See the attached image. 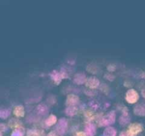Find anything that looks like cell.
I'll return each mask as SVG.
<instances>
[{
    "label": "cell",
    "mask_w": 145,
    "mask_h": 136,
    "mask_svg": "<svg viewBox=\"0 0 145 136\" xmlns=\"http://www.w3.org/2000/svg\"><path fill=\"white\" fill-rule=\"evenodd\" d=\"M116 120V113L114 110H111L108 113L106 116L101 118L99 120V126H107L113 124Z\"/></svg>",
    "instance_id": "1"
},
{
    "label": "cell",
    "mask_w": 145,
    "mask_h": 136,
    "mask_svg": "<svg viewBox=\"0 0 145 136\" xmlns=\"http://www.w3.org/2000/svg\"><path fill=\"white\" fill-rule=\"evenodd\" d=\"M67 128V122L65 118H62L58 120L56 126V131L59 135H63Z\"/></svg>",
    "instance_id": "2"
},
{
    "label": "cell",
    "mask_w": 145,
    "mask_h": 136,
    "mask_svg": "<svg viewBox=\"0 0 145 136\" xmlns=\"http://www.w3.org/2000/svg\"><path fill=\"white\" fill-rule=\"evenodd\" d=\"M126 101L130 103H134L139 99V94L135 89H129L126 93Z\"/></svg>",
    "instance_id": "3"
},
{
    "label": "cell",
    "mask_w": 145,
    "mask_h": 136,
    "mask_svg": "<svg viewBox=\"0 0 145 136\" xmlns=\"http://www.w3.org/2000/svg\"><path fill=\"white\" fill-rule=\"evenodd\" d=\"M142 130V127L139 123H133V124L130 125L128 127V132L133 136L135 135L138 134Z\"/></svg>",
    "instance_id": "4"
},
{
    "label": "cell",
    "mask_w": 145,
    "mask_h": 136,
    "mask_svg": "<svg viewBox=\"0 0 145 136\" xmlns=\"http://www.w3.org/2000/svg\"><path fill=\"white\" fill-rule=\"evenodd\" d=\"M99 84H100V82L97 78L94 77V76H91L86 79V86L89 88H91V89H95V88L98 87Z\"/></svg>",
    "instance_id": "5"
},
{
    "label": "cell",
    "mask_w": 145,
    "mask_h": 136,
    "mask_svg": "<svg viewBox=\"0 0 145 136\" xmlns=\"http://www.w3.org/2000/svg\"><path fill=\"white\" fill-rule=\"evenodd\" d=\"M85 133L87 136H94L96 134V127L93 123H87L85 126Z\"/></svg>",
    "instance_id": "6"
},
{
    "label": "cell",
    "mask_w": 145,
    "mask_h": 136,
    "mask_svg": "<svg viewBox=\"0 0 145 136\" xmlns=\"http://www.w3.org/2000/svg\"><path fill=\"white\" fill-rule=\"evenodd\" d=\"M134 113L137 116H145V104L140 103V104L136 105L134 108Z\"/></svg>",
    "instance_id": "7"
},
{
    "label": "cell",
    "mask_w": 145,
    "mask_h": 136,
    "mask_svg": "<svg viewBox=\"0 0 145 136\" xmlns=\"http://www.w3.org/2000/svg\"><path fill=\"white\" fill-rule=\"evenodd\" d=\"M74 81L77 84H82L86 82V75L84 73H77L74 76Z\"/></svg>",
    "instance_id": "8"
},
{
    "label": "cell",
    "mask_w": 145,
    "mask_h": 136,
    "mask_svg": "<svg viewBox=\"0 0 145 136\" xmlns=\"http://www.w3.org/2000/svg\"><path fill=\"white\" fill-rule=\"evenodd\" d=\"M79 101V99L78 96L75 94H69L67 97L66 103L67 105H70V106H74V105L78 103Z\"/></svg>",
    "instance_id": "9"
},
{
    "label": "cell",
    "mask_w": 145,
    "mask_h": 136,
    "mask_svg": "<svg viewBox=\"0 0 145 136\" xmlns=\"http://www.w3.org/2000/svg\"><path fill=\"white\" fill-rule=\"evenodd\" d=\"M50 75V77L52 78V80H53L54 82H55V84H59L61 82V81H62V79H63L60 72H57V70L52 71Z\"/></svg>",
    "instance_id": "10"
},
{
    "label": "cell",
    "mask_w": 145,
    "mask_h": 136,
    "mask_svg": "<svg viewBox=\"0 0 145 136\" xmlns=\"http://www.w3.org/2000/svg\"><path fill=\"white\" fill-rule=\"evenodd\" d=\"M36 110L37 112H38L40 115H42V116H45V115L48 114V111H49L48 106L43 103H40V104L37 106Z\"/></svg>",
    "instance_id": "11"
},
{
    "label": "cell",
    "mask_w": 145,
    "mask_h": 136,
    "mask_svg": "<svg viewBox=\"0 0 145 136\" xmlns=\"http://www.w3.org/2000/svg\"><path fill=\"white\" fill-rule=\"evenodd\" d=\"M24 106H16L14 109V113L15 116H16L17 117H23L24 116Z\"/></svg>",
    "instance_id": "12"
},
{
    "label": "cell",
    "mask_w": 145,
    "mask_h": 136,
    "mask_svg": "<svg viewBox=\"0 0 145 136\" xmlns=\"http://www.w3.org/2000/svg\"><path fill=\"white\" fill-rule=\"evenodd\" d=\"M78 110H77V108L75 107L74 106H67L65 109V113H66L67 116H74V115L76 114L77 113Z\"/></svg>",
    "instance_id": "13"
},
{
    "label": "cell",
    "mask_w": 145,
    "mask_h": 136,
    "mask_svg": "<svg viewBox=\"0 0 145 136\" xmlns=\"http://www.w3.org/2000/svg\"><path fill=\"white\" fill-rule=\"evenodd\" d=\"M116 130L113 127H108L103 132V136H116Z\"/></svg>",
    "instance_id": "14"
},
{
    "label": "cell",
    "mask_w": 145,
    "mask_h": 136,
    "mask_svg": "<svg viewBox=\"0 0 145 136\" xmlns=\"http://www.w3.org/2000/svg\"><path fill=\"white\" fill-rule=\"evenodd\" d=\"M130 118L128 116V114H123L120 117V119H119V123L122 126H125V125L127 124V123H130Z\"/></svg>",
    "instance_id": "15"
},
{
    "label": "cell",
    "mask_w": 145,
    "mask_h": 136,
    "mask_svg": "<svg viewBox=\"0 0 145 136\" xmlns=\"http://www.w3.org/2000/svg\"><path fill=\"white\" fill-rule=\"evenodd\" d=\"M57 122V117L55 116V115L52 114L46 119L45 120V124H46L47 126H51L52 125L55 124Z\"/></svg>",
    "instance_id": "16"
},
{
    "label": "cell",
    "mask_w": 145,
    "mask_h": 136,
    "mask_svg": "<svg viewBox=\"0 0 145 136\" xmlns=\"http://www.w3.org/2000/svg\"><path fill=\"white\" fill-rule=\"evenodd\" d=\"M99 67H97L96 65H94V64H89V65L86 67V70H87L88 72L93 74L97 73V72H99Z\"/></svg>",
    "instance_id": "17"
},
{
    "label": "cell",
    "mask_w": 145,
    "mask_h": 136,
    "mask_svg": "<svg viewBox=\"0 0 145 136\" xmlns=\"http://www.w3.org/2000/svg\"><path fill=\"white\" fill-rule=\"evenodd\" d=\"M8 124L11 128H19L21 126V122L15 118H12L11 120H9Z\"/></svg>",
    "instance_id": "18"
},
{
    "label": "cell",
    "mask_w": 145,
    "mask_h": 136,
    "mask_svg": "<svg viewBox=\"0 0 145 136\" xmlns=\"http://www.w3.org/2000/svg\"><path fill=\"white\" fill-rule=\"evenodd\" d=\"M10 114V110L7 109H1L0 110V118L2 119L8 117Z\"/></svg>",
    "instance_id": "19"
},
{
    "label": "cell",
    "mask_w": 145,
    "mask_h": 136,
    "mask_svg": "<svg viewBox=\"0 0 145 136\" xmlns=\"http://www.w3.org/2000/svg\"><path fill=\"white\" fill-rule=\"evenodd\" d=\"M28 136H40V132L38 130H29L27 133Z\"/></svg>",
    "instance_id": "20"
},
{
    "label": "cell",
    "mask_w": 145,
    "mask_h": 136,
    "mask_svg": "<svg viewBox=\"0 0 145 136\" xmlns=\"http://www.w3.org/2000/svg\"><path fill=\"white\" fill-rule=\"evenodd\" d=\"M24 134V129H16L11 134V136H23Z\"/></svg>",
    "instance_id": "21"
},
{
    "label": "cell",
    "mask_w": 145,
    "mask_h": 136,
    "mask_svg": "<svg viewBox=\"0 0 145 136\" xmlns=\"http://www.w3.org/2000/svg\"><path fill=\"white\" fill-rule=\"evenodd\" d=\"M85 116H86V117L87 118H89V120H93V119L94 118V114H93L91 111H90V110H86V111L85 112Z\"/></svg>",
    "instance_id": "22"
},
{
    "label": "cell",
    "mask_w": 145,
    "mask_h": 136,
    "mask_svg": "<svg viewBox=\"0 0 145 136\" xmlns=\"http://www.w3.org/2000/svg\"><path fill=\"white\" fill-rule=\"evenodd\" d=\"M116 65L113 63H111V64H109L108 65L107 67V69H108L109 71H114L115 69H116Z\"/></svg>",
    "instance_id": "23"
},
{
    "label": "cell",
    "mask_w": 145,
    "mask_h": 136,
    "mask_svg": "<svg viewBox=\"0 0 145 136\" xmlns=\"http://www.w3.org/2000/svg\"><path fill=\"white\" fill-rule=\"evenodd\" d=\"M105 77L110 81H113L115 79V76H113L111 74H106V75H105Z\"/></svg>",
    "instance_id": "24"
},
{
    "label": "cell",
    "mask_w": 145,
    "mask_h": 136,
    "mask_svg": "<svg viewBox=\"0 0 145 136\" xmlns=\"http://www.w3.org/2000/svg\"><path fill=\"white\" fill-rule=\"evenodd\" d=\"M60 73H61V75H62V78H67L68 77L67 73L66 70H65V69H64V68H62V69H61Z\"/></svg>",
    "instance_id": "25"
},
{
    "label": "cell",
    "mask_w": 145,
    "mask_h": 136,
    "mask_svg": "<svg viewBox=\"0 0 145 136\" xmlns=\"http://www.w3.org/2000/svg\"><path fill=\"white\" fill-rule=\"evenodd\" d=\"M120 136H133V135L130 134L128 131L127 132H122L120 134Z\"/></svg>",
    "instance_id": "26"
},
{
    "label": "cell",
    "mask_w": 145,
    "mask_h": 136,
    "mask_svg": "<svg viewBox=\"0 0 145 136\" xmlns=\"http://www.w3.org/2000/svg\"><path fill=\"white\" fill-rule=\"evenodd\" d=\"M86 135L85 134V133H84V132H78L75 136H86Z\"/></svg>",
    "instance_id": "27"
},
{
    "label": "cell",
    "mask_w": 145,
    "mask_h": 136,
    "mask_svg": "<svg viewBox=\"0 0 145 136\" xmlns=\"http://www.w3.org/2000/svg\"><path fill=\"white\" fill-rule=\"evenodd\" d=\"M86 94L89 95V96H92V95L94 94V92H92V91L86 90Z\"/></svg>",
    "instance_id": "28"
},
{
    "label": "cell",
    "mask_w": 145,
    "mask_h": 136,
    "mask_svg": "<svg viewBox=\"0 0 145 136\" xmlns=\"http://www.w3.org/2000/svg\"><path fill=\"white\" fill-rule=\"evenodd\" d=\"M47 136H57V135L54 132H50V133H48V135Z\"/></svg>",
    "instance_id": "29"
},
{
    "label": "cell",
    "mask_w": 145,
    "mask_h": 136,
    "mask_svg": "<svg viewBox=\"0 0 145 136\" xmlns=\"http://www.w3.org/2000/svg\"><path fill=\"white\" fill-rule=\"evenodd\" d=\"M142 95L143 96V97L145 98V88L142 90Z\"/></svg>",
    "instance_id": "30"
}]
</instances>
